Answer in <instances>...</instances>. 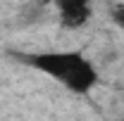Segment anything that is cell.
Segmentation results:
<instances>
[{"label": "cell", "mask_w": 124, "mask_h": 121, "mask_svg": "<svg viewBox=\"0 0 124 121\" xmlns=\"http://www.w3.org/2000/svg\"><path fill=\"white\" fill-rule=\"evenodd\" d=\"M24 64L33 67L36 71L50 76L53 81H60L67 90L86 95L91 93L100 76L95 71L93 62L77 50H41V52H29L22 57Z\"/></svg>", "instance_id": "1"}, {"label": "cell", "mask_w": 124, "mask_h": 121, "mask_svg": "<svg viewBox=\"0 0 124 121\" xmlns=\"http://www.w3.org/2000/svg\"><path fill=\"white\" fill-rule=\"evenodd\" d=\"M57 12H60V21L67 29H79L84 26L93 14L91 0H55Z\"/></svg>", "instance_id": "2"}, {"label": "cell", "mask_w": 124, "mask_h": 121, "mask_svg": "<svg viewBox=\"0 0 124 121\" xmlns=\"http://www.w3.org/2000/svg\"><path fill=\"white\" fill-rule=\"evenodd\" d=\"M115 19H117V24L124 26V7H115Z\"/></svg>", "instance_id": "3"}]
</instances>
